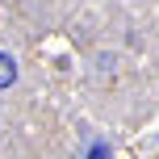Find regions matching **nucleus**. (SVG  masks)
Segmentation results:
<instances>
[{
    "label": "nucleus",
    "instance_id": "2",
    "mask_svg": "<svg viewBox=\"0 0 159 159\" xmlns=\"http://www.w3.org/2000/svg\"><path fill=\"white\" fill-rule=\"evenodd\" d=\"M84 159H109V147H105V143H92V151H88Z\"/></svg>",
    "mask_w": 159,
    "mask_h": 159
},
{
    "label": "nucleus",
    "instance_id": "1",
    "mask_svg": "<svg viewBox=\"0 0 159 159\" xmlns=\"http://www.w3.org/2000/svg\"><path fill=\"white\" fill-rule=\"evenodd\" d=\"M13 80H17V63L4 55V50H0V88H8Z\"/></svg>",
    "mask_w": 159,
    "mask_h": 159
}]
</instances>
